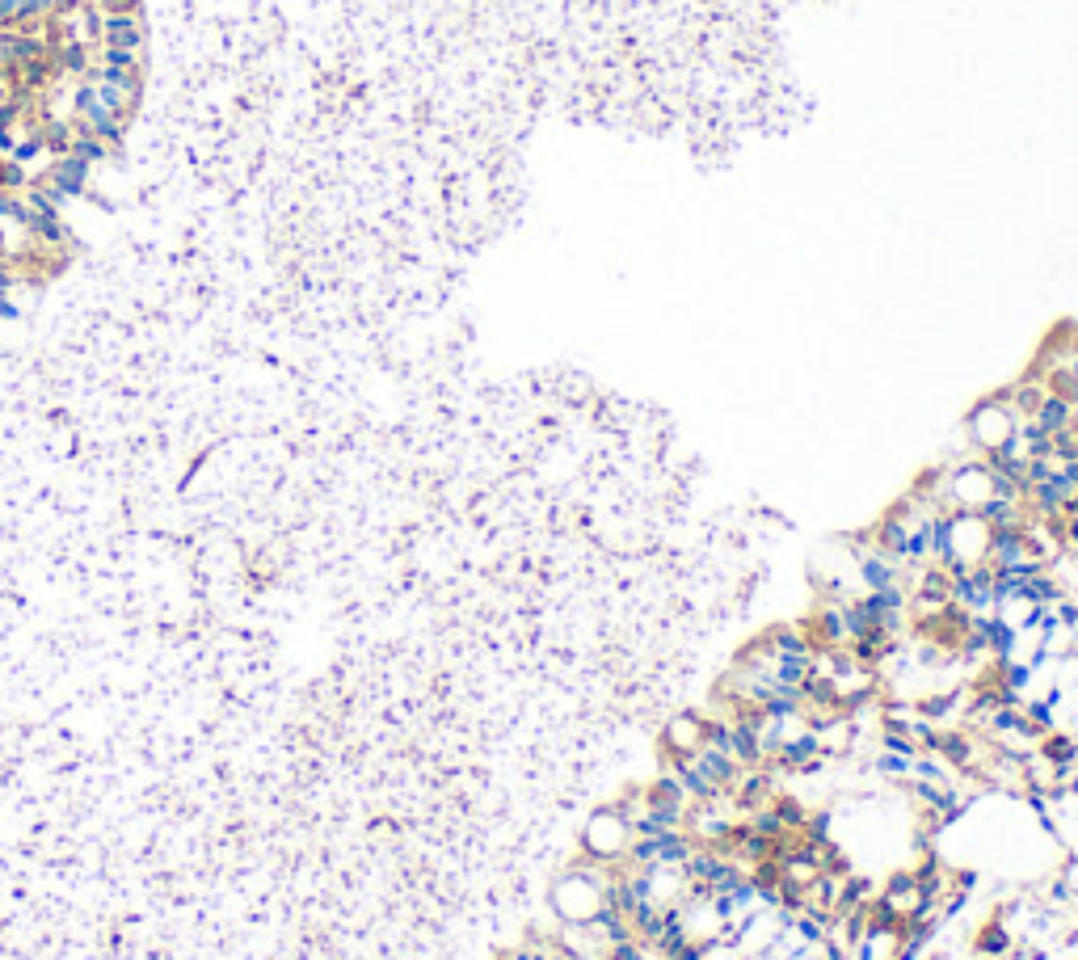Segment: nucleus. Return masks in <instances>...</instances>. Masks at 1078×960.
Wrapping results in <instances>:
<instances>
[{
	"mask_svg": "<svg viewBox=\"0 0 1078 960\" xmlns=\"http://www.w3.org/2000/svg\"><path fill=\"white\" fill-rule=\"evenodd\" d=\"M611 872L615 867H599L586 856H573L548 889V906H552L556 923H565V927L599 923L611 906Z\"/></svg>",
	"mask_w": 1078,
	"mask_h": 960,
	"instance_id": "nucleus-1",
	"label": "nucleus"
},
{
	"mask_svg": "<svg viewBox=\"0 0 1078 960\" xmlns=\"http://www.w3.org/2000/svg\"><path fill=\"white\" fill-rule=\"evenodd\" d=\"M990 540H994V527H990L985 514H948L944 510L940 531H935V565H940L948 577L985 569V561H990Z\"/></svg>",
	"mask_w": 1078,
	"mask_h": 960,
	"instance_id": "nucleus-2",
	"label": "nucleus"
},
{
	"mask_svg": "<svg viewBox=\"0 0 1078 960\" xmlns=\"http://www.w3.org/2000/svg\"><path fill=\"white\" fill-rule=\"evenodd\" d=\"M636 842V830L628 826V817L611 804H599L586 826H581V838H577V856H586L590 864L599 867H624L628 864V851Z\"/></svg>",
	"mask_w": 1078,
	"mask_h": 960,
	"instance_id": "nucleus-3",
	"label": "nucleus"
},
{
	"mask_svg": "<svg viewBox=\"0 0 1078 960\" xmlns=\"http://www.w3.org/2000/svg\"><path fill=\"white\" fill-rule=\"evenodd\" d=\"M1015 430H1019V417L1003 401V392H990L982 401H973V409L965 414V426H960L965 443L973 447V455H982V459L1003 455L1007 443L1015 439Z\"/></svg>",
	"mask_w": 1078,
	"mask_h": 960,
	"instance_id": "nucleus-4",
	"label": "nucleus"
},
{
	"mask_svg": "<svg viewBox=\"0 0 1078 960\" xmlns=\"http://www.w3.org/2000/svg\"><path fill=\"white\" fill-rule=\"evenodd\" d=\"M708 746V716L699 712V707H683V712H674L666 725H662V734H658V750H662V759H691Z\"/></svg>",
	"mask_w": 1078,
	"mask_h": 960,
	"instance_id": "nucleus-5",
	"label": "nucleus"
},
{
	"mask_svg": "<svg viewBox=\"0 0 1078 960\" xmlns=\"http://www.w3.org/2000/svg\"><path fill=\"white\" fill-rule=\"evenodd\" d=\"M902 948H906V927L881 914H868L856 935L852 960H902Z\"/></svg>",
	"mask_w": 1078,
	"mask_h": 960,
	"instance_id": "nucleus-6",
	"label": "nucleus"
},
{
	"mask_svg": "<svg viewBox=\"0 0 1078 960\" xmlns=\"http://www.w3.org/2000/svg\"><path fill=\"white\" fill-rule=\"evenodd\" d=\"M97 42H101V47H119V51L144 56V47H148L144 13H101V34H97Z\"/></svg>",
	"mask_w": 1078,
	"mask_h": 960,
	"instance_id": "nucleus-7",
	"label": "nucleus"
},
{
	"mask_svg": "<svg viewBox=\"0 0 1078 960\" xmlns=\"http://www.w3.org/2000/svg\"><path fill=\"white\" fill-rule=\"evenodd\" d=\"M110 144H101L97 135H89V131H81L76 127V139H72V157H81L85 164H106L110 160Z\"/></svg>",
	"mask_w": 1078,
	"mask_h": 960,
	"instance_id": "nucleus-8",
	"label": "nucleus"
},
{
	"mask_svg": "<svg viewBox=\"0 0 1078 960\" xmlns=\"http://www.w3.org/2000/svg\"><path fill=\"white\" fill-rule=\"evenodd\" d=\"M101 13H139V0H97Z\"/></svg>",
	"mask_w": 1078,
	"mask_h": 960,
	"instance_id": "nucleus-9",
	"label": "nucleus"
}]
</instances>
